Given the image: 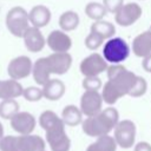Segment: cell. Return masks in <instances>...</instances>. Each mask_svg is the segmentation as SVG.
Returning a JSON list of instances; mask_svg holds the SVG:
<instances>
[{"instance_id":"cell-6","label":"cell","mask_w":151,"mask_h":151,"mask_svg":"<svg viewBox=\"0 0 151 151\" xmlns=\"http://www.w3.org/2000/svg\"><path fill=\"white\" fill-rule=\"evenodd\" d=\"M114 140L118 146L130 149L134 145L136 140V125L130 119L119 120L114 127Z\"/></svg>"},{"instance_id":"cell-8","label":"cell","mask_w":151,"mask_h":151,"mask_svg":"<svg viewBox=\"0 0 151 151\" xmlns=\"http://www.w3.org/2000/svg\"><path fill=\"white\" fill-rule=\"evenodd\" d=\"M109 65L107 61L104 59L103 55L99 53H92L84 58L80 63V72L84 77H90V76H99L103 72L107 70Z\"/></svg>"},{"instance_id":"cell-3","label":"cell","mask_w":151,"mask_h":151,"mask_svg":"<svg viewBox=\"0 0 151 151\" xmlns=\"http://www.w3.org/2000/svg\"><path fill=\"white\" fill-rule=\"evenodd\" d=\"M106 72L109 78L107 81L113 86L120 98L124 96H129V92L136 83L137 76L132 71H129L122 64H112L107 67Z\"/></svg>"},{"instance_id":"cell-25","label":"cell","mask_w":151,"mask_h":151,"mask_svg":"<svg viewBox=\"0 0 151 151\" xmlns=\"http://www.w3.org/2000/svg\"><path fill=\"white\" fill-rule=\"evenodd\" d=\"M63 123H64L63 119L59 118V117L57 116V113L53 112V111H51V110L44 111V112L40 114V117H39V124H40V126H41L45 131H47V130H50V129H52V127H54V126H57V125H60V124H63ZM64 124H65V123H64Z\"/></svg>"},{"instance_id":"cell-19","label":"cell","mask_w":151,"mask_h":151,"mask_svg":"<svg viewBox=\"0 0 151 151\" xmlns=\"http://www.w3.org/2000/svg\"><path fill=\"white\" fill-rule=\"evenodd\" d=\"M65 91H66L65 84L60 79L52 78L45 85H42L44 98H46L48 100H52V101L59 100L65 94Z\"/></svg>"},{"instance_id":"cell-22","label":"cell","mask_w":151,"mask_h":151,"mask_svg":"<svg viewBox=\"0 0 151 151\" xmlns=\"http://www.w3.org/2000/svg\"><path fill=\"white\" fill-rule=\"evenodd\" d=\"M83 112L80 107H77L76 105H67L64 107L61 112V119L65 123V125L68 126H76L83 123Z\"/></svg>"},{"instance_id":"cell-2","label":"cell","mask_w":151,"mask_h":151,"mask_svg":"<svg viewBox=\"0 0 151 151\" xmlns=\"http://www.w3.org/2000/svg\"><path fill=\"white\" fill-rule=\"evenodd\" d=\"M0 145L5 151H44L45 140L38 134L5 136L0 140Z\"/></svg>"},{"instance_id":"cell-23","label":"cell","mask_w":151,"mask_h":151,"mask_svg":"<svg viewBox=\"0 0 151 151\" xmlns=\"http://www.w3.org/2000/svg\"><path fill=\"white\" fill-rule=\"evenodd\" d=\"M79 15L73 11H66L64 12L59 18V26L65 32H71L76 29L79 25Z\"/></svg>"},{"instance_id":"cell-10","label":"cell","mask_w":151,"mask_h":151,"mask_svg":"<svg viewBox=\"0 0 151 151\" xmlns=\"http://www.w3.org/2000/svg\"><path fill=\"white\" fill-rule=\"evenodd\" d=\"M103 97L99 91L85 90L80 98V110L84 116L90 117L103 110Z\"/></svg>"},{"instance_id":"cell-17","label":"cell","mask_w":151,"mask_h":151,"mask_svg":"<svg viewBox=\"0 0 151 151\" xmlns=\"http://www.w3.org/2000/svg\"><path fill=\"white\" fill-rule=\"evenodd\" d=\"M132 52L139 58H144L151 53V31H144L132 41Z\"/></svg>"},{"instance_id":"cell-28","label":"cell","mask_w":151,"mask_h":151,"mask_svg":"<svg viewBox=\"0 0 151 151\" xmlns=\"http://www.w3.org/2000/svg\"><path fill=\"white\" fill-rule=\"evenodd\" d=\"M146 90H147V83H146V80L143 77L137 76L136 83H134L133 87L131 88V91L129 92V96L134 97V98H138V97L144 96L145 92H146Z\"/></svg>"},{"instance_id":"cell-4","label":"cell","mask_w":151,"mask_h":151,"mask_svg":"<svg viewBox=\"0 0 151 151\" xmlns=\"http://www.w3.org/2000/svg\"><path fill=\"white\" fill-rule=\"evenodd\" d=\"M6 26L11 34L17 38H22L29 27L28 13L20 6L12 7L6 15Z\"/></svg>"},{"instance_id":"cell-18","label":"cell","mask_w":151,"mask_h":151,"mask_svg":"<svg viewBox=\"0 0 151 151\" xmlns=\"http://www.w3.org/2000/svg\"><path fill=\"white\" fill-rule=\"evenodd\" d=\"M28 19L32 26L38 28L45 27L51 20V11L44 5H37L32 7V9L29 11Z\"/></svg>"},{"instance_id":"cell-33","label":"cell","mask_w":151,"mask_h":151,"mask_svg":"<svg viewBox=\"0 0 151 151\" xmlns=\"http://www.w3.org/2000/svg\"><path fill=\"white\" fill-rule=\"evenodd\" d=\"M133 151H151V144L147 142H139L134 145Z\"/></svg>"},{"instance_id":"cell-1","label":"cell","mask_w":151,"mask_h":151,"mask_svg":"<svg viewBox=\"0 0 151 151\" xmlns=\"http://www.w3.org/2000/svg\"><path fill=\"white\" fill-rule=\"evenodd\" d=\"M119 122V113L114 107L103 109L97 114L86 117L83 123V131L90 137H99L103 134H109L114 130L116 125Z\"/></svg>"},{"instance_id":"cell-13","label":"cell","mask_w":151,"mask_h":151,"mask_svg":"<svg viewBox=\"0 0 151 151\" xmlns=\"http://www.w3.org/2000/svg\"><path fill=\"white\" fill-rule=\"evenodd\" d=\"M46 44L53 52H68L72 46V39L65 31L54 29L48 34Z\"/></svg>"},{"instance_id":"cell-37","label":"cell","mask_w":151,"mask_h":151,"mask_svg":"<svg viewBox=\"0 0 151 151\" xmlns=\"http://www.w3.org/2000/svg\"><path fill=\"white\" fill-rule=\"evenodd\" d=\"M149 29H150V31H151V26H150V28H149Z\"/></svg>"},{"instance_id":"cell-35","label":"cell","mask_w":151,"mask_h":151,"mask_svg":"<svg viewBox=\"0 0 151 151\" xmlns=\"http://www.w3.org/2000/svg\"><path fill=\"white\" fill-rule=\"evenodd\" d=\"M2 137H4V126H2V124L0 123V140H1Z\"/></svg>"},{"instance_id":"cell-24","label":"cell","mask_w":151,"mask_h":151,"mask_svg":"<svg viewBox=\"0 0 151 151\" xmlns=\"http://www.w3.org/2000/svg\"><path fill=\"white\" fill-rule=\"evenodd\" d=\"M91 32L98 33L104 39H110L114 34L116 27L110 21H105L104 19H101V20L93 21V24L91 25Z\"/></svg>"},{"instance_id":"cell-16","label":"cell","mask_w":151,"mask_h":151,"mask_svg":"<svg viewBox=\"0 0 151 151\" xmlns=\"http://www.w3.org/2000/svg\"><path fill=\"white\" fill-rule=\"evenodd\" d=\"M32 74H33V79L34 81L42 86L45 85L50 79H51V68H50V64H48V59L47 57L44 58H39L34 64H33V68H32Z\"/></svg>"},{"instance_id":"cell-27","label":"cell","mask_w":151,"mask_h":151,"mask_svg":"<svg viewBox=\"0 0 151 151\" xmlns=\"http://www.w3.org/2000/svg\"><path fill=\"white\" fill-rule=\"evenodd\" d=\"M19 112V103L15 99H2L0 103V117L4 119H11Z\"/></svg>"},{"instance_id":"cell-5","label":"cell","mask_w":151,"mask_h":151,"mask_svg":"<svg viewBox=\"0 0 151 151\" xmlns=\"http://www.w3.org/2000/svg\"><path fill=\"white\" fill-rule=\"evenodd\" d=\"M130 54L127 42L122 38H110L103 48V57L110 64H120Z\"/></svg>"},{"instance_id":"cell-34","label":"cell","mask_w":151,"mask_h":151,"mask_svg":"<svg viewBox=\"0 0 151 151\" xmlns=\"http://www.w3.org/2000/svg\"><path fill=\"white\" fill-rule=\"evenodd\" d=\"M142 66L144 68V71L151 73V53L146 57L143 58V61H142Z\"/></svg>"},{"instance_id":"cell-30","label":"cell","mask_w":151,"mask_h":151,"mask_svg":"<svg viewBox=\"0 0 151 151\" xmlns=\"http://www.w3.org/2000/svg\"><path fill=\"white\" fill-rule=\"evenodd\" d=\"M22 96L27 101H39L44 97L42 88H39L37 86H29L24 88Z\"/></svg>"},{"instance_id":"cell-31","label":"cell","mask_w":151,"mask_h":151,"mask_svg":"<svg viewBox=\"0 0 151 151\" xmlns=\"http://www.w3.org/2000/svg\"><path fill=\"white\" fill-rule=\"evenodd\" d=\"M83 87L85 90H90V91H98L103 87L101 80L98 76H90V77H84V80L81 83Z\"/></svg>"},{"instance_id":"cell-38","label":"cell","mask_w":151,"mask_h":151,"mask_svg":"<svg viewBox=\"0 0 151 151\" xmlns=\"http://www.w3.org/2000/svg\"><path fill=\"white\" fill-rule=\"evenodd\" d=\"M44 151H45V150H44Z\"/></svg>"},{"instance_id":"cell-29","label":"cell","mask_w":151,"mask_h":151,"mask_svg":"<svg viewBox=\"0 0 151 151\" xmlns=\"http://www.w3.org/2000/svg\"><path fill=\"white\" fill-rule=\"evenodd\" d=\"M103 42L104 38L96 32H90L88 35L85 38V46L91 51H96L97 48H99L103 45Z\"/></svg>"},{"instance_id":"cell-9","label":"cell","mask_w":151,"mask_h":151,"mask_svg":"<svg viewBox=\"0 0 151 151\" xmlns=\"http://www.w3.org/2000/svg\"><path fill=\"white\" fill-rule=\"evenodd\" d=\"M142 17V7L136 2L124 4L116 13L114 20L118 25L123 27H129L139 20Z\"/></svg>"},{"instance_id":"cell-32","label":"cell","mask_w":151,"mask_h":151,"mask_svg":"<svg viewBox=\"0 0 151 151\" xmlns=\"http://www.w3.org/2000/svg\"><path fill=\"white\" fill-rule=\"evenodd\" d=\"M103 5L107 12L116 13L124 5V0H103Z\"/></svg>"},{"instance_id":"cell-14","label":"cell","mask_w":151,"mask_h":151,"mask_svg":"<svg viewBox=\"0 0 151 151\" xmlns=\"http://www.w3.org/2000/svg\"><path fill=\"white\" fill-rule=\"evenodd\" d=\"M47 59L52 74H65L72 65V57L68 52H53Z\"/></svg>"},{"instance_id":"cell-36","label":"cell","mask_w":151,"mask_h":151,"mask_svg":"<svg viewBox=\"0 0 151 151\" xmlns=\"http://www.w3.org/2000/svg\"><path fill=\"white\" fill-rule=\"evenodd\" d=\"M0 151H5V150H4L2 147H1V145H0Z\"/></svg>"},{"instance_id":"cell-21","label":"cell","mask_w":151,"mask_h":151,"mask_svg":"<svg viewBox=\"0 0 151 151\" xmlns=\"http://www.w3.org/2000/svg\"><path fill=\"white\" fill-rule=\"evenodd\" d=\"M117 146L118 145L114 140V137L110 134H103L97 137V139L87 146L86 151H116Z\"/></svg>"},{"instance_id":"cell-11","label":"cell","mask_w":151,"mask_h":151,"mask_svg":"<svg viewBox=\"0 0 151 151\" xmlns=\"http://www.w3.org/2000/svg\"><path fill=\"white\" fill-rule=\"evenodd\" d=\"M32 68H33L32 60L27 55H19L9 61L7 66V72L12 79L20 80L27 78L32 73Z\"/></svg>"},{"instance_id":"cell-15","label":"cell","mask_w":151,"mask_h":151,"mask_svg":"<svg viewBox=\"0 0 151 151\" xmlns=\"http://www.w3.org/2000/svg\"><path fill=\"white\" fill-rule=\"evenodd\" d=\"M22 39H24V44H25L26 48L32 53L42 51V48L46 45V39L44 38L42 33L40 32V28L34 27V26H29L27 28Z\"/></svg>"},{"instance_id":"cell-26","label":"cell","mask_w":151,"mask_h":151,"mask_svg":"<svg viewBox=\"0 0 151 151\" xmlns=\"http://www.w3.org/2000/svg\"><path fill=\"white\" fill-rule=\"evenodd\" d=\"M106 13H107V11H106L105 6L100 2H88L85 6V14L93 21L104 19Z\"/></svg>"},{"instance_id":"cell-7","label":"cell","mask_w":151,"mask_h":151,"mask_svg":"<svg viewBox=\"0 0 151 151\" xmlns=\"http://www.w3.org/2000/svg\"><path fill=\"white\" fill-rule=\"evenodd\" d=\"M45 137L52 151H70L71 140L66 134L64 123L45 131Z\"/></svg>"},{"instance_id":"cell-12","label":"cell","mask_w":151,"mask_h":151,"mask_svg":"<svg viewBox=\"0 0 151 151\" xmlns=\"http://www.w3.org/2000/svg\"><path fill=\"white\" fill-rule=\"evenodd\" d=\"M11 127L19 134H29L34 131L37 122L33 114L29 112L19 111L11 119Z\"/></svg>"},{"instance_id":"cell-20","label":"cell","mask_w":151,"mask_h":151,"mask_svg":"<svg viewBox=\"0 0 151 151\" xmlns=\"http://www.w3.org/2000/svg\"><path fill=\"white\" fill-rule=\"evenodd\" d=\"M24 87L15 79L0 80V99H15L22 96Z\"/></svg>"}]
</instances>
